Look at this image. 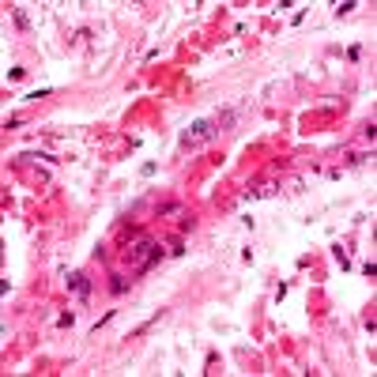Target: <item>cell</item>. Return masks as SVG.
I'll return each mask as SVG.
<instances>
[{
	"instance_id": "1",
	"label": "cell",
	"mask_w": 377,
	"mask_h": 377,
	"mask_svg": "<svg viewBox=\"0 0 377 377\" xmlns=\"http://www.w3.org/2000/svg\"><path fill=\"white\" fill-rule=\"evenodd\" d=\"M121 253H125V260L132 264L136 272H147L151 264L163 260V245H155L151 238H140V234H136V242L128 245V249H121Z\"/></svg>"
},
{
	"instance_id": "5",
	"label": "cell",
	"mask_w": 377,
	"mask_h": 377,
	"mask_svg": "<svg viewBox=\"0 0 377 377\" xmlns=\"http://www.w3.org/2000/svg\"><path fill=\"white\" fill-rule=\"evenodd\" d=\"M125 291H128L125 276H110V294H125Z\"/></svg>"
},
{
	"instance_id": "2",
	"label": "cell",
	"mask_w": 377,
	"mask_h": 377,
	"mask_svg": "<svg viewBox=\"0 0 377 377\" xmlns=\"http://www.w3.org/2000/svg\"><path fill=\"white\" fill-rule=\"evenodd\" d=\"M211 136H215V121H196L185 136H181V143H185V147H196V143L211 140Z\"/></svg>"
},
{
	"instance_id": "7",
	"label": "cell",
	"mask_w": 377,
	"mask_h": 377,
	"mask_svg": "<svg viewBox=\"0 0 377 377\" xmlns=\"http://www.w3.org/2000/svg\"><path fill=\"white\" fill-rule=\"evenodd\" d=\"M351 8H358V4H355V0H343V4H336V15H347Z\"/></svg>"
},
{
	"instance_id": "8",
	"label": "cell",
	"mask_w": 377,
	"mask_h": 377,
	"mask_svg": "<svg viewBox=\"0 0 377 377\" xmlns=\"http://www.w3.org/2000/svg\"><path fill=\"white\" fill-rule=\"evenodd\" d=\"M15 27H19V30H27V27H30V19H27V12H15Z\"/></svg>"
},
{
	"instance_id": "4",
	"label": "cell",
	"mask_w": 377,
	"mask_h": 377,
	"mask_svg": "<svg viewBox=\"0 0 377 377\" xmlns=\"http://www.w3.org/2000/svg\"><path fill=\"white\" fill-rule=\"evenodd\" d=\"M234 121H238V114H234V110H223V114L215 117V128H230Z\"/></svg>"
},
{
	"instance_id": "3",
	"label": "cell",
	"mask_w": 377,
	"mask_h": 377,
	"mask_svg": "<svg viewBox=\"0 0 377 377\" xmlns=\"http://www.w3.org/2000/svg\"><path fill=\"white\" fill-rule=\"evenodd\" d=\"M68 287H72V291H76V294H79L83 302L91 298V279H87L83 272H72V276H68Z\"/></svg>"
},
{
	"instance_id": "6",
	"label": "cell",
	"mask_w": 377,
	"mask_h": 377,
	"mask_svg": "<svg viewBox=\"0 0 377 377\" xmlns=\"http://www.w3.org/2000/svg\"><path fill=\"white\" fill-rule=\"evenodd\" d=\"M181 211H185L181 204H163V207H158V215H181Z\"/></svg>"
}]
</instances>
